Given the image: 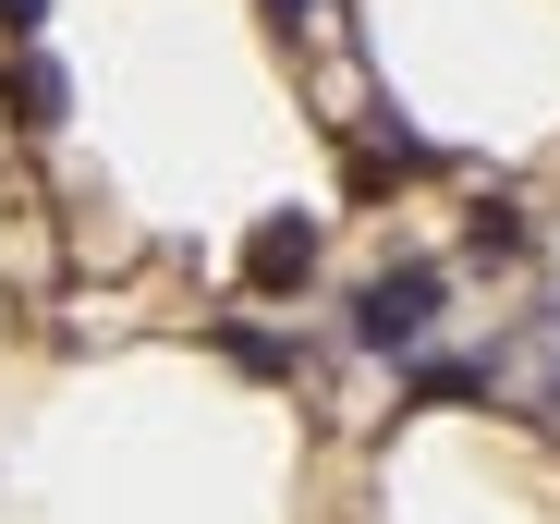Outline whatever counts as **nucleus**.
<instances>
[{
	"label": "nucleus",
	"mask_w": 560,
	"mask_h": 524,
	"mask_svg": "<svg viewBox=\"0 0 560 524\" xmlns=\"http://www.w3.org/2000/svg\"><path fill=\"white\" fill-rule=\"evenodd\" d=\"M439 305H451V269L402 256L390 281H365V293H353V341H365V354H415V341L439 329Z\"/></svg>",
	"instance_id": "nucleus-1"
},
{
	"label": "nucleus",
	"mask_w": 560,
	"mask_h": 524,
	"mask_svg": "<svg viewBox=\"0 0 560 524\" xmlns=\"http://www.w3.org/2000/svg\"><path fill=\"white\" fill-rule=\"evenodd\" d=\"M244 269H256V293H293V281L317 269V220H305V208H293V220H268V232H256V256H244Z\"/></svg>",
	"instance_id": "nucleus-2"
},
{
	"label": "nucleus",
	"mask_w": 560,
	"mask_h": 524,
	"mask_svg": "<svg viewBox=\"0 0 560 524\" xmlns=\"http://www.w3.org/2000/svg\"><path fill=\"white\" fill-rule=\"evenodd\" d=\"M463 244H476V256H524V208H512V196H488V208H476V232H463Z\"/></svg>",
	"instance_id": "nucleus-3"
},
{
	"label": "nucleus",
	"mask_w": 560,
	"mask_h": 524,
	"mask_svg": "<svg viewBox=\"0 0 560 524\" xmlns=\"http://www.w3.org/2000/svg\"><path fill=\"white\" fill-rule=\"evenodd\" d=\"M13 110H25V123H61V73H49V61H13Z\"/></svg>",
	"instance_id": "nucleus-4"
},
{
	"label": "nucleus",
	"mask_w": 560,
	"mask_h": 524,
	"mask_svg": "<svg viewBox=\"0 0 560 524\" xmlns=\"http://www.w3.org/2000/svg\"><path fill=\"white\" fill-rule=\"evenodd\" d=\"M305 13H317V0H268V25H305Z\"/></svg>",
	"instance_id": "nucleus-5"
}]
</instances>
